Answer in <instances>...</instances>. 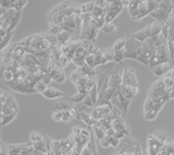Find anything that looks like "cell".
<instances>
[{
    "label": "cell",
    "mask_w": 174,
    "mask_h": 155,
    "mask_svg": "<svg viewBox=\"0 0 174 155\" xmlns=\"http://www.w3.org/2000/svg\"><path fill=\"white\" fill-rule=\"evenodd\" d=\"M106 132H107V136H115V133H116V130H115L113 127H111V128H109V129H108Z\"/></svg>",
    "instance_id": "obj_44"
},
{
    "label": "cell",
    "mask_w": 174,
    "mask_h": 155,
    "mask_svg": "<svg viewBox=\"0 0 174 155\" xmlns=\"http://www.w3.org/2000/svg\"><path fill=\"white\" fill-rule=\"evenodd\" d=\"M85 64H87L88 66H90L91 68H95V56L94 54H89L85 59Z\"/></svg>",
    "instance_id": "obj_28"
},
{
    "label": "cell",
    "mask_w": 174,
    "mask_h": 155,
    "mask_svg": "<svg viewBox=\"0 0 174 155\" xmlns=\"http://www.w3.org/2000/svg\"><path fill=\"white\" fill-rule=\"evenodd\" d=\"M170 98L171 99H174V89L170 92Z\"/></svg>",
    "instance_id": "obj_48"
},
{
    "label": "cell",
    "mask_w": 174,
    "mask_h": 155,
    "mask_svg": "<svg viewBox=\"0 0 174 155\" xmlns=\"http://www.w3.org/2000/svg\"><path fill=\"white\" fill-rule=\"evenodd\" d=\"M70 35H72V34H70V32L66 31V30L60 31L59 33L56 35V38H57L58 44H59L60 46H63V44H67V43H69V40H70Z\"/></svg>",
    "instance_id": "obj_12"
},
{
    "label": "cell",
    "mask_w": 174,
    "mask_h": 155,
    "mask_svg": "<svg viewBox=\"0 0 174 155\" xmlns=\"http://www.w3.org/2000/svg\"><path fill=\"white\" fill-rule=\"evenodd\" d=\"M47 88H48V85H46L45 83H44L42 80H38V81L35 83L34 85V92H36V93H44Z\"/></svg>",
    "instance_id": "obj_16"
},
{
    "label": "cell",
    "mask_w": 174,
    "mask_h": 155,
    "mask_svg": "<svg viewBox=\"0 0 174 155\" xmlns=\"http://www.w3.org/2000/svg\"><path fill=\"white\" fill-rule=\"evenodd\" d=\"M94 22H95V27L99 29V30H102L104 28V26L106 25V19L105 17H100V18H93Z\"/></svg>",
    "instance_id": "obj_27"
},
{
    "label": "cell",
    "mask_w": 174,
    "mask_h": 155,
    "mask_svg": "<svg viewBox=\"0 0 174 155\" xmlns=\"http://www.w3.org/2000/svg\"><path fill=\"white\" fill-rule=\"evenodd\" d=\"M27 4V1L25 0H20V1H17L15 0L14 4H13V10H17V11H22V8Z\"/></svg>",
    "instance_id": "obj_26"
},
{
    "label": "cell",
    "mask_w": 174,
    "mask_h": 155,
    "mask_svg": "<svg viewBox=\"0 0 174 155\" xmlns=\"http://www.w3.org/2000/svg\"><path fill=\"white\" fill-rule=\"evenodd\" d=\"M87 95H88V93L77 92L75 95H73V96H70V97H67L66 100V101H72V103H74L75 105H77V103H81L82 101L85 99V97H86Z\"/></svg>",
    "instance_id": "obj_13"
},
{
    "label": "cell",
    "mask_w": 174,
    "mask_h": 155,
    "mask_svg": "<svg viewBox=\"0 0 174 155\" xmlns=\"http://www.w3.org/2000/svg\"><path fill=\"white\" fill-rule=\"evenodd\" d=\"M129 2H131L129 0H121V4H122L123 7H129Z\"/></svg>",
    "instance_id": "obj_47"
},
{
    "label": "cell",
    "mask_w": 174,
    "mask_h": 155,
    "mask_svg": "<svg viewBox=\"0 0 174 155\" xmlns=\"http://www.w3.org/2000/svg\"><path fill=\"white\" fill-rule=\"evenodd\" d=\"M122 85L128 87H139V83L135 76V69L125 67L122 71Z\"/></svg>",
    "instance_id": "obj_3"
},
{
    "label": "cell",
    "mask_w": 174,
    "mask_h": 155,
    "mask_svg": "<svg viewBox=\"0 0 174 155\" xmlns=\"http://www.w3.org/2000/svg\"><path fill=\"white\" fill-rule=\"evenodd\" d=\"M81 6V11L82 15H87L88 14V10H87V3H83L80 5Z\"/></svg>",
    "instance_id": "obj_45"
},
{
    "label": "cell",
    "mask_w": 174,
    "mask_h": 155,
    "mask_svg": "<svg viewBox=\"0 0 174 155\" xmlns=\"http://www.w3.org/2000/svg\"><path fill=\"white\" fill-rule=\"evenodd\" d=\"M16 116H17V113H15V114H11V115L1 114V125H2V126H4V125L11 123V122L15 119Z\"/></svg>",
    "instance_id": "obj_22"
},
{
    "label": "cell",
    "mask_w": 174,
    "mask_h": 155,
    "mask_svg": "<svg viewBox=\"0 0 174 155\" xmlns=\"http://www.w3.org/2000/svg\"><path fill=\"white\" fill-rule=\"evenodd\" d=\"M163 25L164 23L161 22H153L152 24H150V33H151V36H158L162 33V29H163Z\"/></svg>",
    "instance_id": "obj_9"
},
{
    "label": "cell",
    "mask_w": 174,
    "mask_h": 155,
    "mask_svg": "<svg viewBox=\"0 0 174 155\" xmlns=\"http://www.w3.org/2000/svg\"><path fill=\"white\" fill-rule=\"evenodd\" d=\"M132 35L134 36V38H136L138 41L140 43H145L148 38L151 37V33H150V26H146L145 28L141 29V30L132 33Z\"/></svg>",
    "instance_id": "obj_5"
},
{
    "label": "cell",
    "mask_w": 174,
    "mask_h": 155,
    "mask_svg": "<svg viewBox=\"0 0 174 155\" xmlns=\"http://www.w3.org/2000/svg\"><path fill=\"white\" fill-rule=\"evenodd\" d=\"M110 143H111V146L114 148H117L120 144V140H118L117 138H115V136H110Z\"/></svg>",
    "instance_id": "obj_39"
},
{
    "label": "cell",
    "mask_w": 174,
    "mask_h": 155,
    "mask_svg": "<svg viewBox=\"0 0 174 155\" xmlns=\"http://www.w3.org/2000/svg\"><path fill=\"white\" fill-rule=\"evenodd\" d=\"M106 10L105 8H102L98 6V5H95L92 10V13H91V17L92 18H100V17H106Z\"/></svg>",
    "instance_id": "obj_17"
},
{
    "label": "cell",
    "mask_w": 174,
    "mask_h": 155,
    "mask_svg": "<svg viewBox=\"0 0 174 155\" xmlns=\"http://www.w3.org/2000/svg\"><path fill=\"white\" fill-rule=\"evenodd\" d=\"M93 130H94V133H95V136L100 141L107 136V132H106V130L103 127H93Z\"/></svg>",
    "instance_id": "obj_25"
},
{
    "label": "cell",
    "mask_w": 174,
    "mask_h": 155,
    "mask_svg": "<svg viewBox=\"0 0 174 155\" xmlns=\"http://www.w3.org/2000/svg\"><path fill=\"white\" fill-rule=\"evenodd\" d=\"M143 43L138 41L132 35V33H126V44L125 48V59H135L137 60L138 56L142 53Z\"/></svg>",
    "instance_id": "obj_1"
},
{
    "label": "cell",
    "mask_w": 174,
    "mask_h": 155,
    "mask_svg": "<svg viewBox=\"0 0 174 155\" xmlns=\"http://www.w3.org/2000/svg\"><path fill=\"white\" fill-rule=\"evenodd\" d=\"M153 105H155V103H152V100L150 99L149 97H147L145 99V103H144V107H143V108H144V113L151 111L152 108H153Z\"/></svg>",
    "instance_id": "obj_31"
},
{
    "label": "cell",
    "mask_w": 174,
    "mask_h": 155,
    "mask_svg": "<svg viewBox=\"0 0 174 155\" xmlns=\"http://www.w3.org/2000/svg\"><path fill=\"white\" fill-rule=\"evenodd\" d=\"M43 95L48 99H56V98H59V97H63L66 96V93L58 89H56L54 87H48L47 90L44 92Z\"/></svg>",
    "instance_id": "obj_6"
},
{
    "label": "cell",
    "mask_w": 174,
    "mask_h": 155,
    "mask_svg": "<svg viewBox=\"0 0 174 155\" xmlns=\"http://www.w3.org/2000/svg\"><path fill=\"white\" fill-rule=\"evenodd\" d=\"M102 31L103 32H105V33H107V34H113L115 33V32L117 31V27H116V25L113 23H107L106 25L104 26V28L102 29Z\"/></svg>",
    "instance_id": "obj_20"
},
{
    "label": "cell",
    "mask_w": 174,
    "mask_h": 155,
    "mask_svg": "<svg viewBox=\"0 0 174 155\" xmlns=\"http://www.w3.org/2000/svg\"><path fill=\"white\" fill-rule=\"evenodd\" d=\"M169 29H170V26L168 25L167 23H164L163 25V29H162V35L166 38V40H168V37H169Z\"/></svg>",
    "instance_id": "obj_35"
},
{
    "label": "cell",
    "mask_w": 174,
    "mask_h": 155,
    "mask_svg": "<svg viewBox=\"0 0 174 155\" xmlns=\"http://www.w3.org/2000/svg\"><path fill=\"white\" fill-rule=\"evenodd\" d=\"M172 67H173V64L163 63V64H160V65H158L157 67L153 68L152 73H155L157 77H162V76H164L165 73H169V71L172 69Z\"/></svg>",
    "instance_id": "obj_8"
},
{
    "label": "cell",
    "mask_w": 174,
    "mask_h": 155,
    "mask_svg": "<svg viewBox=\"0 0 174 155\" xmlns=\"http://www.w3.org/2000/svg\"><path fill=\"white\" fill-rule=\"evenodd\" d=\"M158 114H159V113H157L155 111L151 110V111H149V112L144 113V118H145L146 120H155V119L157 118Z\"/></svg>",
    "instance_id": "obj_32"
},
{
    "label": "cell",
    "mask_w": 174,
    "mask_h": 155,
    "mask_svg": "<svg viewBox=\"0 0 174 155\" xmlns=\"http://www.w3.org/2000/svg\"><path fill=\"white\" fill-rule=\"evenodd\" d=\"M52 118L55 122L62 121V115H61V112L60 111H53L52 112Z\"/></svg>",
    "instance_id": "obj_34"
},
{
    "label": "cell",
    "mask_w": 174,
    "mask_h": 155,
    "mask_svg": "<svg viewBox=\"0 0 174 155\" xmlns=\"http://www.w3.org/2000/svg\"><path fill=\"white\" fill-rule=\"evenodd\" d=\"M164 105H165V103H155V105H153L152 110H153V111H155L157 113H159L162 110V108L164 107Z\"/></svg>",
    "instance_id": "obj_42"
},
{
    "label": "cell",
    "mask_w": 174,
    "mask_h": 155,
    "mask_svg": "<svg viewBox=\"0 0 174 155\" xmlns=\"http://www.w3.org/2000/svg\"><path fill=\"white\" fill-rule=\"evenodd\" d=\"M150 15L148 10V1L143 0V1H139V7H138V15L135 18L134 21H140L142 18Z\"/></svg>",
    "instance_id": "obj_7"
},
{
    "label": "cell",
    "mask_w": 174,
    "mask_h": 155,
    "mask_svg": "<svg viewBox=\"0 0 174 155\" xmlns=\"http://www.w3.org/2000/svg\"><path fill=\"white\" fill-rule=\"evenodd\" d=\"M82 103H84L85 106L88 107V108H90V109H92V107H94L93 101H92V99H91V98H90L89 95H87V96L85 97V99H84L83 101H82Z\"/></svg>",
    "instance_id": "obj_38"
},
{
    "label": "cell",
    "mask_w": 174,
    "mask_h": 155,
    "mask_svg": "<svg viewBox=\"0 0 174 155\" xmlns=\"http://www.w3.org/2000/svg\"><path fill=\"white\" fill-rule=\"evenodd\" d=\"M125 44H126V40H125V38H118V40H115V43L113 44V50L114 51L125 50Z\"/></svg>",
    "instance_id": "obj_18"
},
{
    "label": "cell",
    "mask_w": 174,
    "mask_h": 155,
    "mask_svg": "<svg viewBox=\"0 0 174 155\" xmlns=\"http://www.w3.org/2000/svg\"><path fill=\"white\" fill-rule=\"evenodd\" d=\"M81 132H82V128L80 126H78V125H74L73 126V135L80 136Z\"/></svg>",
    "instance_id": "obj_40"
},
{
    "label": "cell",
    "mask_w": 174,
    "mask_h": 155,
    "mask_svg": "<svg viewBox=\"0 0 174 155\" xmlns=\"http://www.w3.org/2000/svg\"><path fill=\"white\" fill-rule=\"evenodd\" d=\"M30 141L35 144V143H40V142H43L44 141V136L42 133H40L36 130H34V132H31L30 133Z\"/></svg>",
    "instance_id": "obj_21"
},
{
    "label": "cell",
    "mask_w": 174,
    "mask_h": 155,
    "mask_svg": "<svg viewBox=\"0 0 174 155\" xmlns=\"http://www.w3.org/2000/svg\"><path fill=\"white\" fill-rule=\"evenodd\" d=\"M125 59V50H121V51H115V60L114 62H116V63L118 64H121L122 65V61Z\"/></svg>",
    "instance_id": "obj_24"
},
{
    "label": "cell",
    "mask_w": 174,
    "mask_h": 155,
    "mask_svg": "<svg viewBox=\"0 0 174 155\" xmlns=\"http://www.w3.org/2000/svg\"><path fill=\"white\" fill-rule=\"evenodd\" d=\"M13 34H14V32H11V33H8L4 38H1V44H0V49L4 50L5 48L8 47V44H10V40H11V36H13Z\"/></svg>",
    "instance_id": "obj_29"
},
{
    "label": "cell",
    "mask_w": 174,
    "mask_h": 155,
    "mask_svg": "<svg viewBox=\"0 0 174 155\" xmlns=\"http://www.w3.org/2000/svg\"><path fill=\"white\" fill-rule=\"evenodd\" d=\"M87 3V10H88V14H91L93 10L94 6H95V3H94V1H89V2H86Z\"/></svg>",
    "instance_id": "obj_41"
},
{
    "label": "cell",
    "mask_w": 174,
    "mask_h": 155,
    "mask_svg": "<svg viewBox=\"0 0 174 155\" xmlns=\"http://www.w3.org/2000/svg\"><path fill=\"white\" fill-rule=\"evenodd\" d=\"M8 34V31L5 30V29H0V36H1V38H4L6 35Z\"/></svg>",
    "instance_id": "obj_46"
},
{
    "label": "cell",
    "mask_w": 174,
    "mask_h": 155,
    "mask_svg": "<svg viewBox=\"0 0 174 155\" xmlns=\"http://www.w3.org/2000/svg\"><path fill=\"white\" fill-rule=\"evenodd\" d=\"M83 77H85V73H83V71H82L81 68L78 67L76 70H74V71H72V73H70V80L74 83V84H76V83L78 82L80 79H82ZM86 77H87V76H86Z\"/></svg>",
    "instance_id": "obj_14"
},
{
    "label": "cell",
    "mask_w": 174,
    "mask_h": 155,
    "mask_svg": "<svg viewBox=\"0 0 174 155\" xmlns=\"http://www.w3.org/2000/svg\"><path fill=\"white\" fill-rule=\"evenodd\" d=\"M122 4H121V1L120 0H114V1H110V4H109V6L106 8V23H111L112 21H113L115 18H116L118 15L121 13L122 10Z\"/></svg>",
    "instance_id": "obj_2"
},
{
    "label": "cell",
    "mask_w": 174,
    "mask_h": 155,
    "mask_svg": "<svg viewBox=\"0 0 174 155\" xmlns=\"http://www.w3.org/2000/svg\"><path fill=\"white\" fill-rule=\"evenodd\" d=\"M72 108V106H70L67 103L66 100H60V101H56L55 103H53L51 106V109L53 111H64V110H70Z\"/></svg>",
    "instance_id": "obj_10"
},
{
    "label": "cell",
    "mask_w": 174,
    "mask_h": 155,
    "mask_svg": "<svg viewBox=\"0 0 174 155\" xmlns=\"http://www.w3.org/2000/svg\"><path fill=\"white\" fill-rule=\"evenodd\" d=\"M49 30H50V33L56 36L60 31H62V28H61L60 25H57V24H55V23H49Z\"/></svg>",
    "instance_id": "obj_23"
},
{
    "label": "cell",
    "mask_w": 174,
    "mask_h": 155,
    "mask_svg": "<svg viewBox=\"0 0 174 155\" xmlns=\"http://www.w3.org/2000/svg\"><path fill=\"white\" fill-rule=\"evenodd\" d=\"M103 54L104 57L107 59L108 62H113L115 60V51L113 48H109V49H103Z\"/></svg>",
    "instance_id": "obj_15"
},
{
    "label": "cell",
    "mask_w": 174,
    "mask_h": 155,
    "mask_svg": "<svg viewBox=\"0 0 174 155\" xmlns=\"http://www.w3.org/2000/svg\"><path fill=\"white\" fill-rule=\"evenodd\" d=\"M15 0H2L0 1V6L2 8H5V10H13V4H14Z\"/></svg>",
    "instance_id": "obj_30"
},
{
    "label": "cell",
    "mask_w": 174,
    "mask_h": 155,
    "mask_svg": "<svg viewBox=\"0 0 174 155\" xmlns=\"http://www.w3.org/2000/svg\"><path fill=\"white\" fill-rule=\"evenodd\" d=\"M138 7H139V1H138V0H132V1L129 2L128 10H129V16H131L133 20H135V18H136L138 15Z\"/></svg>",
    "instance_id": "obj_11"
},
{
    "label": "cell",
    "mask_w": 174,
    "mask_h": 155,
    "mask_svg": "<svg viewBox=\"0 0 174 155\" xmlns=\"http://www.w3.org/2000/svg\"><path fill=\"white\" fill-rule=\"evenodd\" d=\"M80 155H93V154H92V152H91L89 149H88L86 146H85V147L81 150Z\"/></svg>",
    "instance_id": "obj_43"
},
{
    "label": "cell",
    "mask_w": 174,
    "mask_h": 155,
    "mask_svg": "<svg viewBox=\"0 0 174 155\" xmlns=\"http://www.w3.org/2000/svg\"><path fill=\"white\" fill-rule=\"evenodd\" d=\"M101 146L103 148H108V147H110L111 146V143H110V136H106L104 139L101 140Z\"/></svg>",
    "instance_id": "obj_37"
},
{
    "label": "cell",
    "mask_w": 174,
    "mask_h": 155,
    "mask_svg": "<svg viewBox=\"0 0 174 155\" xmlns=\"http://www.w3.org/2000/svg\"><path fill=\"white\" fill-rule=\"evenodd\" d=\"M2 80L6 83H10L15 80V73L11 70L8 69H3L2 70Z\"/></svg>",
    "instance_id": "obj_19"
},
{
    "label": "cell",
    "mask_w": 174,
    "mask_h": 155,
    "mask_svg": "<svg viewBox=\"0 0 174 155\" xmlns=\"http://www.w3.org/2000/svg\"><path fill=\"white\" fill-rule=\"evenodd\" d=\"M70 62V60L66 57V55H62V56H61V57L59 58V60H58V63H59V65H60V66L62 67V68H64L66 66H67Z\"/></svg>",
    "instance_id": "obj_33"
},
{
    "label": "cell",
    "mask_w": 174,
    "mask_h": 155,
    "mask_svg": "<svg viewBox=\"0 0 174 155\" xmlns=\"http://www.w3.org/2000/svg\"><path fill=\"white\" fill-rule=\"evenodd\" d=\"M8 155H10V154H8Z\"/></svg>",
    "instance_id": "obj_49"
},
{
    "label": "cell",
    "mask_w": 174,
    "mask_h": 155,
    "mask_svg": "<svg viewBox=\"0 0 174 155\" xmlns=\"http://www.w3.org/2000/svg\"><path fill=\"white\" fill-rule=\"evenodd\" d=\"M61 115H62V121L63 122H70L72 120V117H70V113H69V110H64V111H61Z\"/></svg>",
    "instance_id": "obj_36"
},
{
    "label": "cell",
    "mask_w": 174,
    "mask_h": 155,
    "mask_svg": "<svg viewBox=\"0 0 174 155\" xmlns=\"http://www.w3.org/2000/svg\"><path fill=\"white\" fill-rule=\"evenodd\" d=\"M150 17H152L153 19H155V21H158V22H161V23H166L168 19L171 17V14L169 11L163 10V8L159 7L157 10H155L153 13H151L149 15Z\"/></svg>",
    "instance_id": "obj_4"
}]
</instances>
